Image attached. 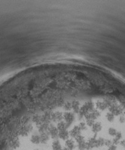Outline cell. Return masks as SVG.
I'll list each match as a JSON object with an SVG mask.
<instances>
[{"instance_id": "7a4b0ae2", "label": "cell", "mask_w": 125, "mask_h": 150, "mask_svg": "<svg viewBox=\"0 0 125 150\" xmlns=\"http://www.w3.org/2000/svg\"><path fill=\"white\" fill-rule=\"evenodd\" d=\"M77 146L79 149V150H85L86 149V141L84 137H83L82 135L79 136L78 138L75 139Z\"/></svg>"}, {"instance_id": "7c38bea8", "label": "cell", "mask_w": 125, "mask_h": 150, "mask_svg": "<svg viewBox=\"0 0 125 150\" xmlns=\"http://www.w3.org/2000/svg\"><path fill=\"white\" fill-rule=\"evenodd\" d=\"M105 145V139L102 138H99L97 139V147H101Z\"/></svg>"}, {"instance_id": "ba28073f", "label": "cell", "mask_w": 125, "mask_h": 150, "mask_svg": "<svg viewBox=\"0 0 125 150\" xmlns=\"http://www.w3.org/2000/svg\"><path fill=\"white\" fill-rule=\"evenodd\" d=\"M40 143L42 144H46L47 143H48V142L50 139V137L47 132L40 133Z\"/></svg>"}, {"instance_id": "4fadbf2b", "label": "cell", "mask_w": 125, "mask_h": 150, "mask_svg": "<svg viewBox=\"0 0 125 150\" xmlns=\"http://www.w3.org/2000/svg\"><path fill=\"white\" fill-rule=\"evenodd\" d=\"M108 150H117V146L116 144H113L108 147Z\"/></svg>"}, {"instance_id": "2e32d148", "label": "cell", "mask_w": 125, "mask_h": 150, "mask_svg": "<svg viewBox=\"0 0 125 150\" xmlns=\"http://www.w3.org/2000/svg\"><path fill=\"white\" fill-rule=\"evenodd\" d=\"M11 150H13V149H11Z\"/></svg>"}, {"instance_id": "3957f363", "label": "cell", "mask_w": 125, "mask_h": 150, "mask_svg": "<svg viewBox=\"0 0 125 150\" xmlns=\"http://www.w3.org/2000/svg\"><path fill=\"white\" fill-rule=\"evenodd\" d=\"M82 131V130L81 129L79 125L75 126L70 131V136L72 138H74L75 139L79 136L81 135Z\"/></svg>"}, {"instance_id": "6da1fadb", "label": "cell", "mask_w": 125, "mask_h": 150, "mask_svg": "<svg viewBox=\"0 0 125 150\" xmlns=\"http://www.w3.org/2000/svg\"><path fill=\"white\" fill-rule=\"evenodd\" d=\"M47 132L48 133L50 138L53 139H56L59 138V130L57 126L51 124H49V126L47 130Z\"/></svg>"}, {"instance_id": "8fae6325", "label": "cell", "mask_w": 125, "mask_h": 150, "mask_svg": "<svg viewBox=\"0 0 125 150\" xmlns=\"http://www.w3.org/2000/svg\"><path fill=\"white\" fill-rule=\"evenodd\" d=\"M52 148L53 150H61L62 149V146L60 141L58 139H54L52 142Z\"/></svg>"}, {"instance_id": "9a60e30c", "label": "cell", "mask_w": 125, "mask_h": 150, "mask_svg": "<svg viewBox=\"0 0 125 150\" xmlns=\"http://www.w3.org/2000/svg\"><path fill=\"white\" fill-rule=\"evenodd\" d=\"M33 150H40V149H33Z\"/></svg>"}, {"instance_id": "5b68a950", "label": "cell", "mask_w": 125, "mask_h": 150, "mask_svg": "<svg viewBox=\"0 0 125 150\" xmlns=\"http://www.w3.org/2000/svg\"><path fill=\"white\" fill-rule=\"evenodd\" d=\"M70 137V132H69L68 129L59 131V138H60V139L66 141V140L69 139Z\"/></svg>"}, {"instance_id": "52a82bcc", "label": "cell", "mask_w": 125, "mask_h": 150, "mask_svg": "<svg viewBox=\"0 0 125 150\" xmlns=\"http://www.w3.org/2000/svg\"><path fill=\"white\" fill-rule=\"evenodd\" d=\"M66 148H67L69 150H73L76 148L77 144H76L75 141L71 138V139H68L65 142Z\"/></svg>"}, {"instance_id": "5bb4252c", "label": "cell", "mask_w": 125, "mask_h": 150, "mask_svg": "<svg viewBox=\"0 0 125 150\" xmlns=\"http://www.w3.org/2000/svg\"><path fill=\"white\" fill-rule=\"evenodd\" d=\"M61 150H69V149H68L67 148H62Z\"/></svg>"}, {"instance_id": "30bf717a", "label": "cell", "mask_w": 125, "mask_h": 150, "mask_svg": "<svg viewBox=\"0 0 125 150\" xmlns=\"http://www.w3.org/2000/svg\"><path fill=\"white\" fill-rule=\"evenodd\" d=\"M102 124L99 122H95L94 125L93 126V127H91L92 128V132L93 133H94L95 134H97L98 133H99L100 131L102 130Z\"/></svg>"}, {"instance_id": "9c48e42d", "label": "cell", "mask_w": 125, "mask_h": 150, "mask_svg": "<svg viewBox=\"0 0 125 150\" xmlns=\"http://www.w3.org/2000/svg\"><path fill=\"white\" fill-rule=\"evenodd\" d=\"M30 142L35 145H38L40 143V137L39 133H33L30 137Z\"/></svg>"}, {"instance_id": "277c9868", "label": "cell", "mask_w": 125, "mask_h": 150, "mask_svg": "<svg viewBox=\"0 0 125 150\" xmlns=\"http://www.w3.org/2000/svg\"><path fill=\"white\" fill-rule=\"evenodd\" d=\"M9 146L11 149L16 150L20 146V142L18 138H13L9 142Z\"/></svg>"}, {"instance_id": "8992f818", "label": "cell", "mask_w": 125, "mask_h": 150, "mask_svg": "<svg viewBox=\"0 0 125 150\" xmlns=\"http://www.w3.org/2000/svg\"><path fill=\"white\" fill-rule=\"evenodd\" d=\"M97 138H96L95 137H93L89 139L88 141L86 142V149L89 150L95 147H97Z\"/></svg>"}]
</instances>
